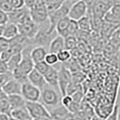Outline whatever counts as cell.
<instances>
[{"mask_svg": "<svg viewBox=\"0 0 120 120\" xmlns=\"http://www.w3.org/2000/svg\"><path fill=\"white\" fill-rule=\"evenodd\" d=\"M105 120H118V105H115L113 110Z\"/></svg>", "mask_w": 120, "mask_h": 120, "instance_id": "cell-34", "label": "cell"}, {"mask_svg": "<svg viewBox=\"0 0 120 120\" xmlns=\"http://www.w3.org/2000/svg\"><path fill=\"white\" fill-rule=\"evenodd\" d=\"M10 5L12 6L13 10L15 9H20L24 6V1L23 0H9Z\"/></svg>", "mask_w": 120, "mask_h": 120, "instance_id": "cell-35", "label": "cell"}, {"mask_svg": "<svg viewBox=\"0 0 120 120\" xmlns=\"http://www.w3.org/2000/svg\"><path fill=\"white\" fill-rule=\"evenodd\" d=\"M73 100H72L71 97L69 95H65V96L61 97V100H60V105L63 106L64 108H66L67 109L71 107V105L72 104Z\"/></svg>", "mask_w": 120, "mask_h": 120, "instance_id": "cell-33", "label": "cell"}, {"mask_svg": "<svg viewBox=\"0 0 120 120\" xmlns=\"http://www.w3.org/2000/svg\"><path fill=\"white\" fill-rule=\"evenodd\" d=\"M18 28L17 25L11 23H8L7 24L5 25L4 28V33H3V38L6 40V41H10L14 38H15L18 35Z\"/></svg>", "mask_w": 120, "mask_h": 120, "instance_id": "cell-18", "label": "cell"}, {"mask_svg": "<svg viewBox=\"0 0 120 120\" xmlns=\"http://www.w3.org/2000/svg\"><path fill=\"white\" fill-rule=\"evenodd\" d=\"M10 120H15V119H14V118H12V117L10 116Z\"/></svg>", "mask_w": 120, "mask_h": 120, "instance_id": "cell-39", "label": "cell"}, {"mask_svg": "<svg viewBox=\"0 0 120 120\" xmlns=\"http://www.w3.org/2000/svg\"><path fill=\"white\" fill-rule=\"evenodd\" d=\"M29 14L32 21L37 25L48 21V14L45 9L44 1L42 0H35L34 6L29 10Z\"/></svg>", "mask_w": 120, "mask_h": 120, "instance_id": "cell-4", "label": "cell"}, {"mask_svg": "<svg viewBox=\"0 0 120 120\" xmlns=\"http://www.w3.org/2000/svg\"><path fill=\"white\" fill-rule=\"evenodd\" d=\"M13 10L9 0H0V11L4 13H10Z\"/></svg>", "mask_w": 120, "mask_h": 120, "instance_id": "cell-32", "label": "cell"}, {"mask_svg": "<svg viewBox=\"0 0 120 120\" xmlns=\"http://www.w3.org/2000/svg\"><path fill=\"white\" fill-rule=\"evenodd\" d=\"M56 55L58 58V61H60V62H66L71 58V52H69L67 50H62V51L59 52Z\"/></svg>", "mask_w": 120, "mask_h": 120, "instance_id": "cell-29", "label": "cell"}, {"mask_svg": "<svg viewBox=\"0 0 120 120\" xmlns=\"http://www.w3.org/2000/svg\"><path fill=\"white\" fill-rule=\"evenodd\" d=\"M9 116L15 120H33L25 106L22 108H15L10 111Z\"/></svg>", "mask_w": 120, "mask_h": 120, "instance_id": "cell-16", "label": "cell"}, {"mask_svg": "<svg viewBox=\"0 0 120 120\" xmlns=\"http://www.w3.org/2000/svg\"><path fill=\"white\" fill-rule=\"evenodd\" d=\"M50 67L48 64L43 60V61H40V62H37V63H34V69L37 72H39L40 74H42V76L48 71V70L50 69Z\"/></svg>", "mask_w": 120, "mask_h": 120, "instance_id": "cell-28", "label": "cell"}, {"mask_svg": "<svg viewBox=\"0 0 120 120\" xmlns=\"http://www.w3.org/2000/svg\"><path fill=\"white\" fill-rule=\"evenodd\" d=\"M78 46V39L75 36H69L64 38V50L69 52L74 51Z\"/></svg>", "mask_w": 120, "mask_h": 120, "instance_id": "cell-26", "label": "cell"}, {"mask_svg": "<svg viewBox=\"0 0 120 120\" xmlns=\"http://www.w3.org/2000/svg\"><path fill=\"white\" fill-rule=\"evenodd\" d=\"M47 53H48V52H47L46 48L42 47V46H35L31 50L30 57L34 64V63L40 62V61H43Z\"/></svg>", "mask_w": 120, "mask_h": 120, "instance_id": "cell-14", "label": "cell"}, {"mask_svg": "<svg viewBox=\"0 0 120 120\" xmlns=\"http://www.w3.org/2000/svg\"><path fill=\"white\" fill-rule=\"evenodd\" d=\"M44 61L48 64L49 66H53V65H55V64L58 62L57 55H56L55 53L48 52V53L46 54L45 58H44Z\"/></svg>", "mask_w": 120, "mask_h": 120, "instance_id": "cell-31", "label": "cell"}, {"mask_svg": "<svg viewBox=\"0 0 120 120\" xmlns=\"http://www.w3.org/2000/svg\"><path fill=\"white\" fill-rule=\"evenodd\" d=\"M64 1L62 0H52V1H44V6L46 12L48 14V15L52 13L55 12L56 10H58L60 6H62Z\"/></svg>", "mask_w": 120, "mask_h": 120, "instance_id": "cell-23", "label": "cell"}, {"mask_svg": "<svg viewBox=\"0 0 120 120\" xmlns=\"http://www.w3.org/2000/svg\"><path fill=\"white\" fill-rule=\"evenodd\" d=\"M79 30L82 31V32H86V33H90L92 31V27H91V21H90V15H86V16L81 18L80 20H79L78 22Z\"/></svg>", "mask_w": 120, "mask_h": 120, "instance_id": "cell-25", "label": "cell"}, {"mask_svg": "<svg viewBox=\"0 0 120 120\" xmlns=\"http://www.w3.org/2000/svg\"><path fill=\"white\" fill-rule=\"evenodd\" d=\"M119 28V25H116V24H108L107 22H104L103 21L102 26H101V29H100V33H101V35L103 37H107V38H110L111 35L114 34L116 31Z\"/></svg>", "mask_w": 120, "mask_h": 120, "instance_id": "cell-21", "label": "cell"}, {"mask_svg": "<svg viewBox=\"0 0 120 120\" xmlns=\"http://www.w3.org/2000/svg\"><path fill=\"white\" fill-rule=\"evenodd\" d=\"M90 120H105V119H102V118H100L99 116H98L96 114H94L92 116V117L90 118Z\"/></svg>", "mask_w": 120, "mask_h": 120, "instance_id": "cell-37", "label": "cell"}, {"mask_svg": "<svg viewBox=\"0 0 120 120\" xmlns=\"http://www.w3.org/2000/svg\"><path fill=\"white\" fill-rule=\"evenodd\" d=\"M62 50H64V39L60 35L52 38L49 43V52L57 54Z\"/></svg>", "mask_w": 120, "mask_h": 120, "instance_id": "cell-17", "label": "cell"}, {"mask_svg": "<svg viewBox=\"0 0 120 120\" xmlns=\"http://www.w3.org/2000/svg\"><path fill=\"white\" fill-rule=\"evenodd\" d=\"M49 113L51 115V117L52 120H63L69 115L70 112L68 111V109L60 105L59 107L49 111Z\"/></svg>", "mask_w": 120, "mask_h": 120, "instance_id": "cell-19", "label": "cell"}, {"mask_svg": "<svg viewBox=\"0 0 120 120\" xmlns=\"http://www.w3.org/2000/svg\"><path fill=\"white\" fill-rule=\"evenodd\" d=\"M7 24H8V15H7V14L0 11V25L5 26Z\"/></svg>", "mask_w": 120, "mask_h": 120, "instance_id": "cell-36", "label": "cell"}, {"mask_svg": "<svg viewBox=\"0 0 120 120\" xmlns=\"http://www.w3.org/2000/svg\"><path fill=\"white\" fill-rule=\"evenodd\" d=\"M13 79V74L12 72L6 71L5 72L0 73V89L6 84L7 81H9L10 79Z\"/></svg>", "mask_w": 120, "mask_h": 120, "instance_id": "cell-30", "label": "cell"}, {"mask_svg": "<svg viewBox=\"0 0 120 120\" xmlns=\"http://www.w3.org/2000/svg\"><path fill=\"white\" fill-rule=\"evenodd\" d=\"M70 18L66 16V17L60 19V21L57 23L56 26H55V32L57 33L58 35L61 36L62 38H64V34H65V32L67 30V27L70 24Z\"/></svg>", "mask_w": 120, "mask_h": 120, "instance_id": "cell-22", "label": "cell"}, {"mask_svg": "<svg viewBox=\"0 0 120 120\" xmlns=\"http://www.w3.org/2000/svg\"><path fill=\"white\" fill-rule=\"evenodd\" d=\"M22 59V52L17 54H14L10 57V59L7 60L6 62V68H7V71L10 72H13L14 70L18 66V64L20 63Z\"/></svg>", "mask_w": 120, "mask_h": 120, "instance_id": "cell-24", "label": "cell"}, {"mask_svg": "<svg viewBox=\"0 0 120 120\" xmlns=\"http://www.w3.org/2000/svg\"><path fill=\"white\" fill-rule=\"evenodd\" d=\"M104 22L108 24L119 25L120 22V1H114L113 6L108 11L103 18Z\"/></svg>", "mask_w": 120, "mask_h": 120, "instance_id": "cell-11", "label": "cell"}, {"mask_svg": "<svg viewBox=\"0 0 120 120\" xmlns=\"http://www.w3.org/2000/svg\"><path fill=\"white\" fill-rule=\"evenodd\" d=\"M8 103L10 106V111L15 108H22L25 106V100L24 98L21 95H11V96H7Z\"/></svg>", "mask_w": 120, "mask_h": 120, "instance_id": "cell-20", "label": "cell"}, {"mask_svg": "<svg viewBox=\"0 0 120 120\" xmlns=\"http://www.w3.org/2000/svg\"><path fill=\"white\" fill-rule=\"evenodd\" d=\"M27 81L33 86L38 88L40 90L46 86V82H45V79L43 78V76L42 74H40L39 72L36 71L34 69H33V71L28 74Z\"/></svg>", "mask_w": 120, "mask_h": 120, "instance_id": "cell-13", "label": "cell"}, {"mask_svg": "<svg viewBox=\"0 0 120 120\" xmlns=\"http://www.w3.org/2000/svg\"><path fill=\"white\" fill-rule=\"evenodd\" d=\"M79 32V26L78 23L76 21H70V24L67 27V30L65 32V34H64V38L69 37V36H75L77 34V33ZM63 38V39H64Z\"/></svg>", "mask_w": 120, "mask_h": 120, "instance_id": "cell-27", "label": "cell"}, {"mask_svg": "<svg viewBox=\"0 0 120 120\" xmlns=\"http://www.w3.org/2000/svg\"><path fill=\"white\" fill-rule=\"evenodd\" d=\"M75 1H71V0H67L64 1L62 6H60L58 10H56L55 12L50 14L48 15V21H49V27L46 33L49 35H52V34L55 33V26L57 23L60 21V19L68 16V14L70 11V8L72 6V4Z\"/></svg>", "mask_w": 120, "mask_h": 120, "instance_id": "cell-3", "label": "cell"}, {"mask_svg": "<svg viewBox=\"0 0 120 120\" xmlns=\"http://www.w3.org/2000/svg\"><path fill=\"white\" fill-rule=\"evenodd\" d=\"M21 96L24 98L25 102H39L41 90L27 81L21 86Z\"/></svg>", "mask_w": 120, "mask_h": 120, "instance_id": "cell-6", "label": "cell"}, {"mask_svg": "<svg viewBox=\"0 0 120 120\" xmlns=\"http://www.w3.org/2000/svg\"><path fill=\"white\" fill-rule=\"evenodd\" d=\"M21 86L22 84H20L15 79H12L1 88V90L6 96L21 95Z\"/></svg>", "mask_w": 120, "mask_h": 120, "instance_id": "cell-12", "label": "cell"}, {"mask_svg": "<svg viewBox=\"0 0 120 120\" xmlns=\"http://www.w3.org/2000/svg\"><path fill=\"white\" fill-rule=\"evenodd\" d=\"M61 97L62 96L58 88H53L46 84V86L41 90L40 100L46 109L51 111L60 105Z\"/></svg>", "mask_w": 120, "mask_h": 120, "instance_id": "cell-2", "label": "cell"}, {"mask_svg": "<svg viewBox=\"0 0 120 120\" xmlns=\"http://www.w3.org/2000/svg\"><path fill=\"white\" fill-rule=\"evenodd\" d=\"M4 28H5V26H2V25H0V37H2V36H3Z\"/></svg>", "mask_w": 120, "mask_h": 120, "instance_id": "cell-38", "label": "cell"}, {"mask_svg": "<svg viewBox=\"0 0 120 120\" xmlns=\"http://www.w3.org/2000/svg\"><path fill=\"white\" fill-rule=\"evenodd\" d=\"M25 108H27L33 120L38 118L52 119L49 111L41 102H25Z\"/></svg>", "mask_w": 120, "mask_h": 120, "instance_id": "cell-5", "label": "cell"}, {"mask_svg": "<svg viewBox=\"0 0 120 120\" xmlns=\"http://www.w3.org/2000/svg\"><path fill=\"white\" fill-rule=\"evenodd\" d=\"M43 78L47 85L53 88H58V70H56L53 66L50 67L48 71L43 75Z\"/></svg>", "mask_w": 120, "mask_h": 120, "instance_id": "cell-15", "label": "cell"}, {"mask_svg": "<svg viewBox=\"0 0 120 120\" xmlns=\"http://www.w3.org/2000/svg\"><path fill=\"white\" fill-rule=\"evenodd\" d=\"M32 49L26 46L22 51V59L18 66L12 72L13 79L18 81L20 84L27 82V76L34 69V62L30 57V52Z\"/></svg>", "mask_w": 120, "mask_h": 120, "instance_id": "cell-1", "label": "cell"}, {"mask_svg": "<svg viewBox=\"0 0 120 120\" xmlns=\"http://www.w3.org/2000/svg\"><path fill=\"white\" fill-rule=\"evenodd\" d=\"M18 28V34L19 35L23 36L24 38H26L27 40H33L35 35L37 34L39 27L36 24H34L32 19L27 20L22 24H17Z\"/></svg>", "mask_w": 120, "mask_h": 120, "instance_id": "cell-8", "label": "cell"}, {"mask_svg": "<svg viewBox=\"0 0 120 120\" xmlns=\"http://www.w3.org/2000/svg\"><path fill=\"white\" fill-rule=\"evenodd\" d=\"M7 15H8V23H11L15 25L22 24L25 21L31 19L29 10L24 6L20 9L12 10L11 12L7 14Z\"/></svg>", "mask_w": 120, "mask_h": 120, "instance_id": "cell-10", "label": "cell"}, {"mask_svg": "<svg viewBox=\"0 0 120 120\" xmlns=\"http://www.w3.org/2000/svg\"><path fill=\"white\" fill-rule=\"evenodd\" d=\"M71 83V72L65 65L58 71V89L61 96L66 95V89Z\"/></svg>", "mask_w": 120, "mask_h": 120, "instance_id": "cell-9", "label": "cell"}, {"mask_svg": "<svg viewBox=\"0 0 120 120\" xmlns=\"http://www.w3.org/2000/svg\"><path fill=\"white\" fill-rule=\"evenodd\" d=\"M87 12H88V6H87L86 1H82V0L75 1L70 8L68 17L70 18V20L78 22L79 20L86 16Z\"/></svg>", "mask_w": 120, "mask_h": 120, "instance_id": "cell-7", "label": "cell"}]
</instances>
